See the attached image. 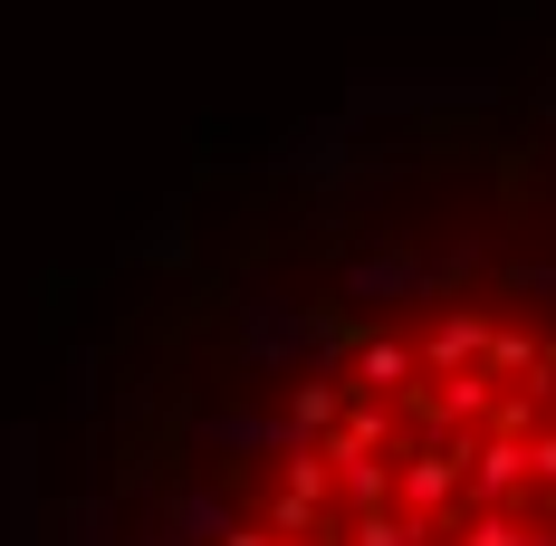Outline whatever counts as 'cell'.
<instances>
[{
  "label": "cell",
  "instance_id": "6da1fadb",
  "mask_svg": "<svg viewBox=\"0 0 556 546\" xmlns=\"http://www.w3.org/2000/svg\"><path fill=\"white\" fill-rule=\"evenodd\" d=\"M135 546H556V154L365 164L307 288L240 297Z\"/></svg>",
  "mask_w": 556,
  "mask_h": 546
}]
</instances>
